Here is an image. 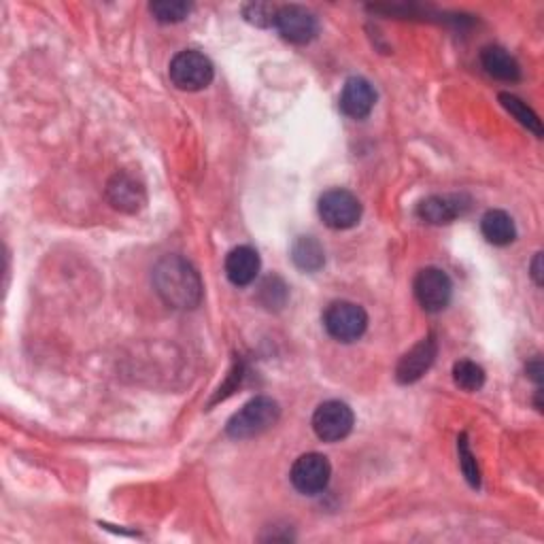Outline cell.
<instances>
[{"label": "cell", "instance_id": "obj_20", "mask_svg": "<svg viewBox=\"0 0 544 544\" xmlns=\"http://www.w3.org/2000/svg\"><path fill=\"white\" fill-rule=\"evenodd\" d=\"M149 11L160 24H179L190 15L192 5L181 3V0H158V3L149 5Z\"/></svg>", "mask_w": 544, "mask_h": 544}, {"label": "cell", "instance_id": "obj_16", "mask_svg": "<svg viewBox=\"0 0 544 544\" xmlns=\"http://www.w3.org/2000/svg\"><path fill=\"white\" fill-rule=\"evenodd\" d=\"M481 232L485 236V241L496 245V247H506L517 238V228L515 221L506 211L493 209L487 211L481 219Z\"/></svg>", "mask_w": 544, "mask_h": 544}, {"label": "cell", "instance_id": "obj_12", "mask_svg": "<svg viewBox=\"0 0 544 544\" xmlns=\"http://www.w3.org/2000/svg\"><path fill=\"white\" fill-rule=\"evenodd\" d=\"M470 209V200L462 194H447V196H430L419 202L417 217L425 224L445 226L462 217Z\"/></svg>", "mask_w": 544, "mask_h": 544}, {"label": "cell", "instance_id": "obj_10", "mask_svg": "<svg viewBox=\"0 0 544 544\" xmlns=\"http://www.w3.org/2000/svg\"><path fill=\"white\" fill-rule=\"evenodd\" d=\"M436 353H438V343L432 334L419 340V343L411 351H406L400 357L398 368H396L398 383H402V385L417 383L423 374L432 368V364L436 360Z\"/></svg>", "mask_w": 544, "mask_h": 544}, {"label": "cell", "instance_id": "obj_18", "mask_svg": "<svg viewBox=\"0 0 544 544\" xmlns=\"http://www.w3.org/2000/svg\"><path fill=\"white\" fill-rule=\"evenodd\" d=\"M500 102H502V107H504L510 115H513L521 126H525L527 130H532L536 136H542V124H540L538 115H536L530 107H527L521 98H517V96H513V94L502 92V94H500Z\"/></svg>", "mask_w": 544, "mask_h": 544}, {"label": "cell", "instance_id": "obj_13", "mask_svg": "<svg viewBox=\"0 0 544 544\" xmlns=\"http://www.w3.org/2000/svg\"><path fill=\"white\" fill-rule=\"evenodd\" d=\"M374 105H377V92H374L372 83L364 77H351L343 85L340 92L338 107L351 119H364L372 113Z\"/></svg>", "mask_w": 544, "mask_h": 544}, {"label": "cell", "instance_id": "obj_5", "mask_svg": "<svg viewBox=\"0 0 544 544\" xmlns=\"http://www.w3.org/2000/svg\"><path fill=\"white\" fill-rule=\"evenodd\" d=\"M319 217L332 230H349L360 224L362 202L349 190H330L319 198Z\"/></svg>", "mask_w": 544, "mask_h": 544}, {"label": "cell", "instance_id": "obj_22", "mask_svg": "<svg viewBox=\"0 0 544 544\" xmlns=\"http://www.w3.org/2000/svg\"><path fill=\"white\" fill-rule=\"evenodd\" d=\"M275 279L277 277H268L262 283V289H260V300L264 302V306H268V309H281V306L287 300V287H285V283H281L277 287V292H272V289H275Z\"/></svg>", "mask_w": 544, "mask_h": 544}, {"label": "cell", "instance_id": "obj_2", "mask_svg": "<svg viewBox=\"0 0 544 544\" xmlns=\"http://www.w3.org/2000/svg\"><path fill=\"white\" fill-rule=\"evenodd\" d=\"M281 419V406L277 400L268 396H258L249 400L241 411L234 413L226 425V434L234 440L255 438L272 430Z\"/></svg>", "mask_w": 544, "mask_h": 544}, {"label": "cell", "instance_id": "obj_14", "mask_svg": "<svg viewBox=\"0 0 544 544\" xmlns=\"http://www.w3.org/2000/svg\"><path fill=\"white\" fill-rule=\"evenodd\" d=\"M260 266V253L249 245L234 247L226 255V277L236 287H247L258 279Z\"/></svg>", "mask_w": 544, "mask_h": 544}, {"label": "cell", "instance_id": "obj_4", "mask_svg": "<svg viewBox=\"0 0 544 544\" xmlns=\"http://www.w3.org/2000/svg\"><path fill=\"white\" fill-rule=\"evenodd\" d=\"M323 328L340 343H355L368 328V315L360 304L349 300L332 302L323 313Z\"/></svg>", "mask_w": 544, "mask_h": 544}, {"label": "cell", "instance_id": "obj_7", "mask_svg": "<svg viewBox=\"0 0 544 544\" xmlns=\"http://www.w3.org/2000/svg\"><path fill=\"white\" fill-rule=\"evenodd\" d=\"M355 425V415L347 402L328 400L317 406L313 415V432L323 442L345 440Z\"/></svg>", "mask_w": 544, "mask_h": 544}, {"label": "cell", "instance_id": "obj_24", "mask_svg": "<svg viewBox=\"0 0 544 544\" xmlns=\"http://www.w3.org/2000/svg\"><path fill=\"white\" fill-rule=\"evenodd\" d=\"M527 374H530V379L534 381V383H542V374H544V370H542V362H540V357H536V360H532L530 364H527Z\"/></svg>", "mask_w": 544, "mask_h": 544}, {"label": "cell", "instance_id": "obj_3", "mask_svg": "<svg viewBox=\"0 0 544 544\" xmlns=\"http://www.w3.org/2000/svg\"><path fill=\"white\" fill-rule=\"evenodd\" d=\"M168 75L170 81L175 83V88L183 92H200L211 85L215 77V68L213 62L204 54H200V51L187 49L179 51L173 62H170Z\"/></svg>", "mask_w": 544, "mask_h": 544}, {"label": "cell", "instance_id": "obj_17", "mask_svg": "<svg viewBox=\"0 0 544 544\" xmlns=\"http://www.w3.org/2000/svg\"><path fill=\"white\" fill-rule=\"evenodd\" d=\"M292 260L304 272H317L326 264V253L313 236H300L292 247Z\"/></svg>", "mask_w": 544, "mask_h": 544}, {"label": "cell", "instance_id": "obj_15", "mask_svg": "<svg viewBox=\"0 0 544 544\" xmlns=\"http://www.w3.org/2000/svg\"><path fill=\"white\" fill-rule=\"evenodd\" d=\"M481 64L493 79L510 81V83L521 79L519 62L510 56L506 49H502L498 45H489L481 51Z\"/></svg>", "mask_w": 544, "mask_h": 544}, {"label": "cell", "instance_id": "obj_1", "mask_svg": "<svg viewBox=\"0 0 544 544\" xmlns=\"http://www.w3.org/2000/svg\"><path fill=\"white\" fill-rule=\"evenodd\" d=\"M153 287L164 304L179 311H192L202 302V279L198 270L181 255H164L153 268Z\"/></svg>", "mask_w": 544, "mask_h": 544}, {"label": "cell", "instance_id": "obj_25", "mask_svg": "<svg viewBox=\"0 0 544 544\" xmlns=\"http://www.w3.org/2000/svg\"><path fill=\"white\" fill-rule=\"evenodd\" d=\"M532 277L536 281V285H542V253H536V258L532 262Z\"/></svg>", "mask_w": 544, "mask_h": 544}, {"label": "cell", "instance_id": "obj_21", "mask_svg": "<svg viewBox=\"0 0 544 544\" xmlns=\"http://www.w3.org/2000/svg\"><path fill=\"white\" fill-rule=\"evenodd\" d=\"M457 451H459V466H462L466 481L470 483V487L479 489L481 487V470H479V464H476V457L470 451L466 434L457 438Z\"/></svg>", "mask_w": 544, "mask_h": 544}, {"label": "cell", "instance_id": "obj_9", "mask_svg": "<svg viewBox=\"0 0 544 544\" xmlns=\"http://www.w3.org/2000/svg\"><path fill=\"white\" fill-rule=\"evenodd\" d=\"M275 28L285 41L294 45L311 43L319 32L317 17L300 5L279 7L275 13Z\"/></svg>", "mask_w": 544, "mask_h": 544}, {"label": "cell", "instance_id": "obj_19", "mask_svg": "<svg viewBox=\"0 0 544 544\" xmlns=\"http://www.w3.org/2000/svg\"><path fill=\"white\" fill-rule=\"evenodd\" d=\"M453 381L464 391H479L485 385V370L472 360H459L453 366Z\"/></svg>", "mask_w": 544, "mask_h": 544}, {"label": "cell", "instance_id": "obj_8", "mask_svg": "<svg viewBox=\"0 0 544 544\" xmlns=\"http://www.w3.org/2000/svg\"><path fill=\"white\" fill-rule=\"evenodd\" d=\"M332 476V466L326 455L321 453H306L300 455L292 472H289V481L300 491L302 496H317V493L326 491Z\"/></svg>", "mask_w": 544, "mask_h": 544}, {"label": "cell", "instance_id": "obj_6", "mask_svg": "<svg viewBox=\"0 0 544 544\" xmlns=\"http://www.w3.org/2000/svg\"><path fill=\"white\" fill-rule=\"evenodd\" d=\"M413 289L417 302L423 306V311L428 313H440L442 309H447L453 296V283L449 275L436 266L419 270Z\"/></svg>", "mask_w": 544, "mask_h": 544}, {"label": "cell", "instance_id": "obj_23", "mask_svg": "<svg viewBox=\"0 0 544 544\" xmlns=\"http://www.w3.org/2000/svg\"><path fill=\"white\" fill-rule=\"evenodd\" d=\"M275 13L277 9H272L268 5H249L245 9L247 20L258 26H275Z\"/></svg>", "mask_w": 544, "mask_h": 544}, {"label": "cell", "instance_id": "obj_11", "mask_svg": "<svg viewBox=\"0 0 544 544\" xmlns=\"http://www.w3.org/2000/svg\"><path fill=\"white\" fill-rule=\"evenodd\" d=\"M107 200L117 211L139 213L147 202L145 185L130 173H117L107 183Z\"/></svg>", "mask_w": 544, "mask_h": 544}]
</instances>
